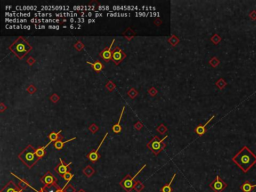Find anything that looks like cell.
Segmentation results:
<instances>
[{"label":"cell","mask_w":256,"mask_h":192,"mask_svg":"<svg viewBox=\"0 0 256 192\" xmlns=\"http://www.w3.org/2000/svg\"><path fill=\"white\" fill-rule=\"evenodd\" d=\"M232 161L243 172L246 173L256 164V155L249 147L244 146L233 156Z\"/></svg>","instance_id":"obj_1"},{"label":"cell","mask_w":256,"mask_h":192,"mask_svg":"<svg viewBox=\"0 0 256 192\" xmlns=\"http://www.w3.org/2000/svg\"><path fill=\"white\" fill-rule=\"evenodd\" d=\"M20 158L21 160L27 165L29 168H31L37 161L38 157L35 153V149H33L31 146H28L26 149H24L20 154Z\"/></svg>","instance_id":"obj_2"},{"label":"cell","mask_w":256,"mask_h":192,"mask_svg":"<svg viewBox=\"0 0 256 192\" xmlns=\"http://www.w3.org/2000/svg\"><path fill=\"white\" fill-rule=\"evenodd\" d=\"M11 50L18 56V57H23L24 55L27 54V52L30 50V46L27 44V42L25 40H23L22 38H20L19 40H17L16 42H14L11 45Z\"/></svg>","instance_id":"obj_3"},{"label":"cell","mask_w":256,"mask_h":192,"mask_svg":"<svg viewBox=\"0 0 256 192\" xmlns=\"http://www.w3.org/2000/svg\"><path fill=\"white\" fill-rule=\"evenodd\" d=\"M145 167H146V164H144L143 166H142L141 168H140L139 170H138L137 172L135 173V175H133L132 177H129V175H127V176L125 177V178L123 179L122 181H121V183H120L121 186H122L123 188H124L127 192L131 191V189L134 188V179L136 178V176H138V174H139V173L141 172V171L143 170Z\"/></svg>","instance_id":"obj_4"},{"label":"cell","mask_w":256,"mask_h":192,"mask_svg":"<svg viewBox=\"0 0 256 192\" xmlns=\"http://www.w3.org/2000/svg\"><path fill=\"white\" fill-rule=\"evenodd\" d=\"M227 187V184L220 178L219 175H216V178L210 184V188L214 192H222Z\"/></svg>","instance_id":"obj_5"},{"label":"cell","mask_w":256,"mask_h":192,"mask_svg":"<svg viewBox=\"0 0 256 192\" xmlns=\"http://www.w3.org/2000/svg\"><path fill=\"white\" fill-rule=\"evenodd\" d=\"M166 138H167V136H164L162 139H158L157 137H153V139H152V140L150 141V143H149L150 150H152L154 153H155V154H157V153L161 150L162 142H163Z\"/></svg>","instance_id":"obj_6"},{"label":"cell","mask_w":256,"mask_h":192,"mask_svg":"<svg viewBox=\"0 0 256 192\" xmlns=\"http://www.w3.org/2000/svg\"><path fill=\"white\" fill-rule=\"evenodd\" d=\"M52 10H55V11H63V12H69L71 11L70 7L69 6H46L43 5L40 8V11H52Z\"/></svg>","instance_id":"obj_7"},{"label":"cell","mask_w":256,"mask_h":192,"mask_svg":"<svg viewBox=\"0 0 256 192\" xmlns=\"http://www.w3.org/2000/svg\"><path fill=\"white\" fill-rule=\"evenodd\" d=\"M125 56L126 55L124 54V52H123L119 47H116L112 54V60L115 64H119L123 59H124Z\"/></svg>","instance_id":"obj_8"},{"label":"cell","mask_w":256,"mask_h":192,"mask_svg":"<svg viewBox=\"0 0 256 192\" xmlns=\"http://www.w3.org/2000/svg\"><path fill=\"white\" fill-rule=\"evenodd\" d=\"M115 42V39L112 40V42H111L110 46H109L108 48H106V49H104L102 52L100 53V56L101 58H102L104 61H109V60L112 58V52H111V50H112V47H113V44H114Z\"/></svg>","instance_id":"obj_9"},{"label":"cell","mask_w":256,"mask_h":192,"mask_svg":"<svg viewBox=\"0 0 256 192\" xmlns=\"http://www.w3.org/2000/svg\"><path fill=\"white\" fill-rule=\"evenodd\" d=\"M107 136H108V133H106V134L104 135V137H103L102 141H101L100 144L98 145V147H97V148H96V150H94V151H92V152L89 153L88 158H89V160H90V161H92V162H95V161H97V160H98V159H99L98 150H99V148H100V147H101V144H103V143H104V140H105V139H106V137H107Z\"/></svg>","instance_id":"obj_10"},{"label":"cell","mask_w":256,"mask_h":192,"mask_svg":"<svg viewBox=\"0 0 256 192\" xmlns=\"http://www.w3.org/2000/svg\"><path fill=\"white\" fill-rule=\"evenodd\" d=\"M59 160H60V164L58 165L57 167H56V169H57V173H58V174L61 175V176H63L65 173L68 172V167L70 166L72 163L69 162V163H67V164H64V162H63V160H62V158H60Z\"/></svg>","instance_id":"obj_11"},{"label":"cell","mask_w":256,"mask_h":192,"mask_svg":"<svg viewBox=\"0 0 256 192\" xmlns=\"http://www.w3.org/2000/svg\"><path fill=\"white\" fill-rule=\"evenodd\" d=\"M214 115H212V116L210 117V119H208V121H207L206 123H205V124H203V125H199V126H197L196 128H195V132H196V134H198V135H203L204 134L205 132H206V127H207V125L209 124V123L211 122V121L213 120V119H214Z\"/></svg>","instance_id":"obj_12"},{"label":"cell","mask_w":256,"mask_h":192,"mask_svg":"<svg viewBox=\"0 0 256 192\" xmlns=\"http://www.w3.org/2000/svg\"><path fill=\"white\" fill-rule=\"evenodd\" d=\"M42 181L45 184V186H50V185H56V179L50 173H46L45 176L42 178Z\"/></svg>","instance_id":"obj_13"},{"label":"cell","mask_w":256,"mask_h":192,"mask_svg":"<svg viewBox=\"0 0 256 192\" xmlns=\"http://www.w3.org/2000/svg\"><path fill=\"white\" fill-rule=\"evenodd\" d=\"M124 110H125V106L122 107V110H121L120 112V117H119L118 121H117L116 124L113 125L112 127V131L115 133V134H119V133L121 132V130H122V128H121V125H120V122H121V119H122V116L123 114H124Z\"/></svg>","instance_id":"obj_14"},{"label":"cell","mask_w":256,"mask_h":192,"mask_svg":"<svg viewBox=\"0 0 256 192\" xmlns=\"http://www.w3.org/2000/svg\"><path fill=\"white\" fill-rule=\"evenodd\" d=\"M254 188H256V184H252L250 181H244L242 185L240 186V189L242 192H253Z\"/></svg>","instance_id":"obj_15"},{"label":"cell","mask_w":256,"mask_h":192,"mask_svg":"<svg viewBox=\"0 0 256 192\" xmlns=\"http://www.w3.org/2000/svg\"><path fill=\"white\" fill-rule=\"evenodd\" d=\"M5 16L7 17H29L32 16V13L30 12H19V13H14V12H6Z\"/></svg>","instance_id":"obj_16"},{"label":"cell","mask_w":256,"mask_h":192,"mask_svg":"<svg viewBox=\"0 0 256 192\" xmlns=\"http://www.w3.org/2000/svg\"><path fill=\"white\" fill-rule=\"evenodd\" d=\"M74 139H76V137H72L71 139H68V140H66V141L57 140L56 142H54V148H55L56 150H60V149H62V147L64 146V144H66V143H68V142H70V141L74 140Z\"/></svg>","instance_id":"obj_17"},{"label":"cell","mask_w":256,"mask_h":192,"mask_svg":"<svg viewBox=\"0 0 256 192\" xmlns=\"http://www.w3.org/2000/svg\"><path fill=\"white\" fill-rule=\"evenodd\" d=\"M16 11H35L37 12V6H16Z\"/></svg>","instance_id":"obj_18"},{"label":"cell","mask_w":256,"mask_h":192,"mask_svg":"<svg viewBox=\"0 0 256 192\" xmlns=\"http://www.w3.org/2000/svg\"><path fill=\"white\" fill-rule=\"evenodd\" d=\"M56 17H69V18H73V17H77L78 16V13L73 11H69V12H62V13H55Z\"/></svg>","instance_id":"obj_19"},{"label":"cell","mask_w":256,"mask_h":192,"mask_svg":"<svg viewBox=\"0 0 256 192\" xmlns=\"http://www.w3.org/2000/svg\"><path fill=\"white\" fill-rule=\"evenodd\" d=\"M118 10H138L137 6H112V11H118Z\"/></svg>","instance_id":"obj_20"},{"label":"cell","mask_w":256,"mask_h":192,"mask_svg":"<svg viewBox=\"0 0 256 192\" xmlns=\"http://www.w3.org/2000/svg\"><path fill=\"white\" fill-rule=\"evenodd\" d=\"M49 144H51V143L49 142V143H48V144H46L45 146L38 147V148H36V149H35V153H36V155H37L38 158H42V157H43L44 155H45V149H46V147L49 146Z\"/></svg>","instance_id":"obj_21"},{"label":"cell","mask_w":256,"mask_h":192,"mask_svg":"<svg viewBox=\"0 0 256 192\" xmlns=\"http://www.w3.org/2000/svg\"><path fill=\"white\" fill-rule=\"evenodd\" d=\"M87 64H90L92 66L93 70L96 72H99L103 69V64L100 61H95V62H87Z\"/></svg>","instance_id":"obj_22"},{"label":"cell","mask_w":256,"mask_h":192,"mask_svg":"<svg viewBox=\"0 0 256 192\" xmlns=\"http://www.w3.org/2000/svg\"><path fill=\"white\" fill-rule=\"evenodd\" d=\"M5 22L6 23H26L28 22L27 19H21V18H5Z\"/></svg>","instance_id":"obj_23"},{"label":"cell","mask_w":256,"mask_h":192,"mask_svg":"<svg viewBox=\"0 0 256 192\" xmlns=\"http://www.w3.org/2000/svg\"><path fill=\"white\" fill-rule=\"evenodd\" d=\"M33 16H35L36 18H44V17H52L53 14L51 12H41V11H37V12H34Z\"/></svg>","instance_id":"obj_24"},{"label":"cell","mask_w":256,"mask_h":192,"mask_svg":"<svg viewBox=\"0 0 256 192\" xmlns=\"http://www.w3.org/2000/svg\"><path fill=\"white\" fill-rule=\"evenodd\" d=\"M175 177H176V174H174L173 176H172V178H171V180H170V182L168 183V184L164 185V186L161 188V192H172L171 184L173 183V181H174V179H175Z\"/></svg>","instance_id":"obj_25"},{"label":"cell","mask_w":256,"mask_h":192,"mask_svg":"<svg viewBox=\"0 0 256 192\" xmlns=\"http://www.w3.org/2000/svg\"><path fill=\"white\" fill-rule=\"evenodd\" d=\"M60 133H61V130H59V131H57V132H51L49 134V142L50 143H52V142H56V141L58 140V138H59V135H60Z\"/></svg>","instance_id":"obj_26"},{"label":"cell","mask_w":256,"mask_h":192,"mask_svg":"<svg viewBox=\"0 0 256 192\" xmlns=\"http://www.w3.org/2000/svg\"><path fill=\"white\" fill-rule=\"evenodd\" d=\"M18 190L17 187H15V185L13 184V182H10V184H8L5 188L2 190V192H16Z\"/></svg>","instance_id":"obj_27"},{"label":"cell","mask_w":256,"mask_h":192,"mask_svg":"<svg viewBox=\"0 0 256 192\" xmlns=\"http://www.w3.org/2000/svg\"><path fill=\"white\" fill-rule=\"evenodd\" d=\"M107 16H109V17H126V16H130L129 13H119V12H112V13H107Z\"/></svg>","instance_id":"obj_28"},{"label":"cell","mask_w":256,"mask_h":192,"mask_svg":"<svg viewBox=\"0 0 256 192\" xmlns=\"http://www.w3.org/2000/svg\"><path fill=\"white\" fill-rule=\"evenodd\" d=\"M61 177L64 179L65 181H66V182H70L71 179H72L73 177H74V174H73V173H71V172H69V171H68V172L65 173L63 176H61Z\"/></svg>","instance_id":"obj_29"},{"label":"cell","mask_w":256,"mask_h":192,"mask_svg":"<svg viewBox=\"0 0 256 192\" xmlns=\"http://www.w3.org/2000/svg\"><path fill=\"white\" fill-rule=\"evenodd\" d=\"M143 188H144V185L142 184L141 182H137L136 183V185H134V189H135L137 192H140Z\"/></svg>","instance_id":"obj_30"},{"label":"cell","mask_w":256,"mask_h":192,"mask_svg":"<svg viewBox=\"0 0 256 192\" xmlns=\"http://www.w3.org/2000/svg\"><path fill=\"white\" fill-rule=\"evenodd\" d=\"M66 188H65V192H75V188L71 185H69V182H66Z\"/></svg>","instance_id":"obj_31"},{"label":"cell","mask_w":256,"mask_h":192,"mask_svg":"<svg viewBox=\"0 0 256 192\" xmlns=\"http://www.w3.org/2000/svg\"><path fill=\"white\" fill-rule=\"evenodd\" d=\"M47 188V192H56L57 186L56 185H50V186H45Z\"/></svg>","instance_id":"obj_32"},{"label":"cell","mask_w":256,"mask_h":192,"mask_svg":"<svg viewBox=\"0 0 256 192\" xmlns=\"http://www.w3.org/2000/svg\"><path fill=\"white\" fill-rule=\"evenodd\" d=\"M98 10L99 11H102V10H105V11H110V6H98Z\"/></svg>","instance_id":"obj_33"},{"label":"cell","mask_w":256,"mask_h":192,"mask_svg":"<svg viewBox=\"0 0 256 192\" xmlns=\"http://www.w3.org/2000/svg\"><path fill=\"white\" fill-rule=\"evenodd\" d=\"M148 15H150V13H148V12H136V16H138V17H140V16L147 17Z\"/></svg>","instance_id":"obj_34"},{"label":"cell","mask_w":256,"mask_h":192,"mask_svg":"<svg viewBox=\"0 0 256 192\" xmlns=\"http://www.w3.org/2000/svg\"><path fill=\"white\" fill-rule=\"evenodd\" d=\"M217 85H218L220 88H223V86L225 85V82H224V80H223V79H220L218 82H217Z\"/></svg>","instance_id":"obj_35"},{"label":"cell","mask_w":256,"mask_h":192,"mask_svg":"<svg viewBox=\"0 0 256 192\" xmlns=\"http://www.w3.org/2000/svg\"><path fill=\"white\" fill-rule=\"evenodd\" d=\"M34 27H35L36 29H46V26L45 25H38V24H35V25H34Z\"/></svg>","instance_id":"obj_36"},{"label":"cell","mask_w":256,"mask_h":192,"mask_svg":"<svg viewBox=\"0 0 256 192\" xmlns=\"http://www.w3.org/2000/svg\"><path fill=\"white\" fill-rule=\"evenodd\" d=\"M48 28H49V29L58 30V29H60V26H58V25H48Z\"/></svg>","instance_id":"obj_37"},{"label":"cell","mask_w":256,"mask_h":192,"mask_svg":"<svg viewBox=\"0 0 256 192\" xmlns=\"http://www.w3.org/2000/svg\"><path fill=\"white\" fill-rule=\"evenodd\" d=\"M219 41H220V38H219L217 35H215L214 37H213V42H214V43H218Z\"/></svg>","instance_id":"obj_38"},{"label":"cell","mask_w":256,"mask_h":192,"mask_svg":"<svg viewBox=\"0 0 256 192\" xmlns=\"http://www.w3.org/2000/svg\"><path fill=\"white\" fill-rule=\"evenodd\" d=\"M250 18L251 19H256V11H252L250 13Z\"/></svg>","instance_id":"obj_39"},{"label":"cell","mask_w":256,"mask_h":192,"mask_svg":"<svg viewBox=\"0 0 256 192\" xmlns=\"http://www.w3.org/2000/svg\"><path fill=\"white\" fill-rule=\"evenodd\" d=\"M66 185H64V187H62V188H57V190H56V192H65V188H66Z\"/></svg>","instance_id":"obj_40"},{"label":"cell","mask_w":256,"mask_h":192,"mask_svg":"<svg viewBox=\"0 0 256 192\" xmlns=\"http://www.w3.org/2000/svg\"><path fill=\"white\" fill-rule=\"evenodd\" d=\"M101 16H103V13H101V12H95L94 17H101Z\"/></svg>","instance_id":"obj_41"},{"label":"cell","mask_w":256,"mask_h":192,"mask_svg":"<svg viewBox=\"0 0 256 192\" xmlns=\"http://www.w3.org/2000/svg\"><path fill=\"white\" fill-rule=\"evenodd\" d=\"M83 22H85L84 18H77V23H83Z\"/></svg>","instance_id":"obj_42"},{"label":"cell","mask_w":256,"mask_h":192,"mask_svg":"<svg viewBox=\"0 0 256 192\" xmlns=\"http://www.w3.org/2000/svg\"><path fill=\"white\" fill-rule=\"evenodd\" d=\"M30 28H31V26L30 25H22V29H28L29 30Z\"/></svg>","instance_id":"obj_43"},{"label":"cell","mask_w":256,"mask_h":192,"mask_svg":"<svg viewBox=\"0 0 256 192\" xmlns=\"http://www.w3.org/2000/svg\"><path fill=\"white\" fill-rule=\"evenodd\" d=\"M94 22H96V20L95 19H88V23H94Z\"/></svg>","instance_id":"obj_44"},{"label":"cell","mask_w":256,"mask_h":192,"mask_svg":"<svg viewBox=\"0 0 256 192\" xmlns=\"http://www.w3.org/2000/svg\"><path fill=\"white\" fill-rule=\"evenodd\" d=\"M16 192H24V189H18V190H16Z\"/></svg>","instance_id":"obj_45"},{"label":"cell","mask_w":256,"mask_h":192,"mask_svg":"<svg viewBox=\"0 0 256 192\" xmlns=\"http://www.w3.org/2000/svg\"><path fill=\"white\" fill-rule=\"evenodd\" d=\"M39 192H45V187H43V188H42Z\"/></svg>","instance_id":"obj_46"},{"label":"cell","mask_w":256,"mask_h":192,"mask_svg":"<svg viewBox=\"0 0 256 192\" xmlns=\"http://www.w3.org/2000/svg\"><path fill=\"white\" fill-rule=\"evenodd\" d=\"M5 8H6V10H9V9H10V8H11V6H6V7H5Z\"/></svg>","instance_id":"obj_47"},{"label":"cell","mask_w":256,"mask_h":192,"mask_svg":"<svg viewBox=\"0 0 256 192\" xmlns=\"http://www.w3.org/2000/svg\"><path fill=\"white\" fill-rule=\"evenodd\" d=\"M77 192H85V191H84V190H78Z\"/></svg>","instance_id":"obj_48"}]
</instances>
